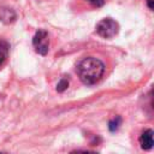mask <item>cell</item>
Returning a JSON list of instances; mask_svg holds the SVG:
<instances>
[{
    "label": "cell",
    "instance_id": "cell-1",
    "mask_svg": "<svg viewBox=\"0 0 154 154\" xmlns=\"http://www.w3.org/2000/svg\"><path fill=\"white\" fill-rule=\"evenodd\" d=\"M103 72V63L94 57H88L77 65V75L84 84H95L101 79Z\"/></svg>",
    "mask_w": 154,
    "mask_h": 154
},
{
    "label": "cell",
    "instance_id": "cell-2",
    "mask_svg": "<svg viewBox=\"0 0 154 154\" xmlns=\"http://www.w3.org/2000/svg\"><path fill=\"white\" fill-rule=\"evenodd\" d=\"M119 31V25L116 20L111 18H105L96 24V32L105 38L114 37Z\"/></svg>",
    "mask_w": 154,
    "mask_h": 154
},
{
    "label": "cell",
    "instance_id": "cell-3",
    "mask_svg": "<svg viewBox=\"0 0 154 154\" xmlns=\"http://www.w3.org/2000/svg\"><path fill=\"white\" fill-rule=\"evenodd\" d=\"M35 51L41 54V55H46L48 52V35L45 30H38L32 40Z\"/></svg>",
    "mask_w": 154,
    "mask_h": 154
},
{
    "label": "cell",
    "instance_id": "cell-4",
    "mask_svg": "<svg viewBox=\"0 0 154 154\" xmlns=\"http://www.w3.org/2000/svg\"><path fill=\"white\" fill-rule=\"evenodd\" d=\"M153 134H154L153 130H147L140 136V144H141L142 149H150L153 147V144H154Z\"/></svg>",
    "mask_w": 154,
    "mask_h": 154
},
{
    "label": "cell",
    "instance_id": "cell-5",
    "mask_svg": "<svg viewBox=\"0 0 154 154\" xmlns=\"http://www.w3.org/2000/svg\"><path fill=\"white\" fill-rule=\"evenodd\" d=\"M7 45L5 42H0V67L4 65L7 57Z\"/></svg>",
    "mask_w": 154,
    "mask_h": 154
},
{
    "label": "cell",
    "instance_id": "cell-6",
    "mask_svg": "<svg viewBox=\"0 0 154 154\" xmlns=\"http://www.w3.org/2000/svg\"><path fill=\"white\" fill-rule=\"evenodd\" d=\"M120 123H122V118H120V117H116L114 119H112V120L108 123V129H109V131H112V132L117 131L118 128H119V125H120Z\"/></svg>",
    "mask_w": 154,
    "mask_h": 154
},
{
    "label": "cell",
    "instance_id": "cell-7",
    "mask_svg": "<svg viewBox=\"0 0 154 154\" xmlns=\"http://www.w3.org/2000/svg\"><path fill=\"white\" fill-rule=\"evenodd\" d=\"M67 87H69V79H67V78H61V79L59 81V83L57 84V90L61 93V91H64Z\"/></svg>",
    "mask_w": 154,
    "mask_h": 154
},
{
    "label": "cell",
    "instance_id": "cell-8",
    "mask_svg": "<svg viewBox=\"0 0 154 154\" xmlns=\"http://www.w3.org/2000/svg\"><path fill=\"white\" fill-rule=\"evenodd\" d=\"M91 5H94V6H96V7H100V6H102L103 4H105V0H88Z\"/></svg>",
    "mask_w": 154,
    "mask_h": 154
},
{
    "label": "cell",
    "instance_id": "cell-9",
    "mask_svg": "<svg viewBox=\"0 0 154 154\" xmlns=\"http://www.w3.org/2000/svg\"><path fill=\"white\" fill-rule=\"evenodd\" d=\"M147 4H148V7H149L150 10H153V8H154V4H153V0H147Z\"/></svg>",
    "mask_w": 154,
    "mask_h": 154
}]
</instances>
